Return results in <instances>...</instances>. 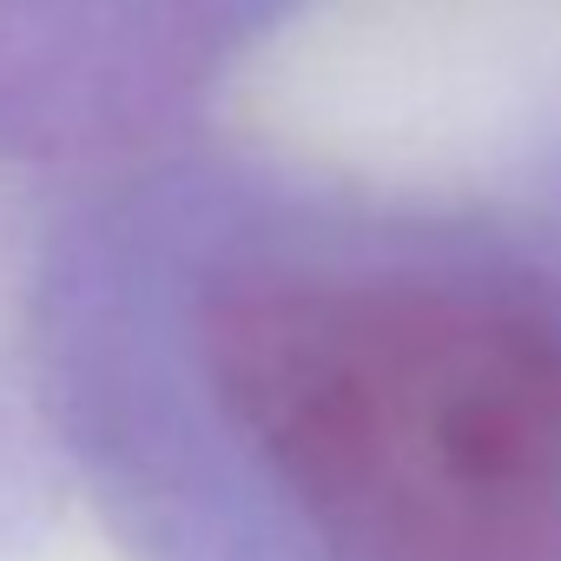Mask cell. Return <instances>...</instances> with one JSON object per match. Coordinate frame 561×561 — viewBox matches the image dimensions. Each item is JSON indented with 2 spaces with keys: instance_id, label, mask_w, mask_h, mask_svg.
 Returning a JSON list of instances; mask_svg holds the SVG:
<instances>
[{
  "instance_id": "obj_1",
  "label": "cell",
  "mask_w": 561,
  "mask_h": 561,
  "mask_svg": "<svg viewBox=\"0 0 561 561\" xmlns=\"http://www.w3.org/2000/svg\"><path fill=\"white\" fill-rule=\"evenodd\" d=\"M54 364L152 561H561V192L152 179Z\"/></svg>"
}]
</instances>
